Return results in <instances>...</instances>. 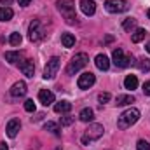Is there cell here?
<instances>
[{
	"mask_svg": "<svg viewBox=\"0 0 150 150\" xmlns=\"http://www.w3.org/2000/svg\"><path fill=\"white\" fill-rule=\"evenodd\" d=\"M138 119H140V110H138V108H127V110H124V112L119 115V119H117V127H119V129H127V127H131L133 124H136Z\"/></svg>",
	"mask_w": 150,
	"mask_h": 150,
	"instance_id": "1",
	"label": "cell"
},
{
	"mask_svg": "<svg viewBox=\"0 0 150 150\" xmlns=\"http://www.w3.org/2000/svg\"><path fill=\"white\" fill-rule=\"evenodd\" d=\"M58 11L67 18L68 23H77V14H75V4L74 0H58L56 2Z\"/></svg>",
	"mask_w": 150,
	"mask_h": 150,
	"instance_id": "2",
	"label": "cell"
},
{
	"mask_svg": "<svg viewBox=\"0 0 150 150\" xmlns=\"http://www.w3.org/2000/svg\"><path fill=\"white\" fill-rule=\"evenodd\" d=\"M87 63H89V56H87L86 52H79V54H75L74 58L70 59L68 67H67V74L68 75H75L77 72H80Z\"/></svg>",
	"mask_w": 150,
	"mask_h": 150,
	"instance_id": "3",
	"label": "cell"
},
{
	"mask_svg": "<svg viewBox=\"0 0 150 150\" xmlns=\"http://www.w3.org/2000/svg\"><path fill=\"white\" fill-rule=\"evenodd\" d=\"M103 133H105V127H103L101 124L93 122V124H89V127L86 129V134L82 136V143L87 145V143H91V142H96V140H100V138L103 136Z\"/></svg>",
	"mask_w": 150,
	"mask_h": 150,
	"instance_id": "4",
	"label": "cell"
},
{
	"mask_svg": "<svg viewBox=\"0 0 150 150\" xmlns=\"http://www.w3.org/2000/svg\"><path fill=\"white\" fill-rule=\"evenodd\" d=\"M112 59H113V65L119 67V68H126V67H129V65H134V58H133V56H124V51H122L120 47L113 49Z\"/></svg>",
	"mask_w": 150,
	"mask_h": 150,
	"instance_id": "5",
	"label": "cell"
},
{
	"mask_svg": "<svg viewBox=\"0 0 150 150\" xmlns=\"http://www.w3.org/2000/svg\"><path fill=\"white\" fill-rule=\"evenodd\" d=\"M61 59L59 58H56V56H52L49 61H47V65H45V68H44V79L45 80H51V79H54L56 74H58V70H59V63Z\"/></svg>",
	"mask_w": 150,
	"mask_h": 150,
	"instance_id": "6",
	"label": "cell"
},
{
	"mask_svg": "<svg viewBox=\"0 0 150 150\" xmlns=\"http://www.w3.org/2000/svg\"><path fill=\"white\" fill-rule=\"evenodd\" d=\"M105 9L112 14H120V12H126L129 9V4L126 0H107Z\"/></svg>",
	"mask_w": 150,
	"mask_h": 150,
	"instance_id": "7",
	"label": "cell"
},
{
	"mask_svg": "<svg viewBox=\"0 0 150 150\" xmlns=\"http://www.w3.org/2000/svg\"><path fill=\"white\" fill-rule=\"evenodd\" d=\"M94 82H96L94 74H91V72H84L82 75H79L77 86H79L80 89H89V87H93V86H94Z\"/></svg>",
	"mask_w": 150,
	"mask_h": 150,
	"instance_id": "8",
	"label": "cell"
},
{
	"mask_svg": "<svg viewBox=\"0 0 150 150\" xmlns=\"http://www.w3.org/2000/svg\"><path fill=\"white\" fill-rule=\"evenodd\" d=\"M42 28H40V21L38 19H33L32 23H30V26H28V37L32 42H37L42 38Z\"/></svg>",
	"mask_w": 150,
	"mask_h": 150,
	"instance_id": "9",
	"label": "cell"
},
{
	"mask_svg": "<svg viewBox=\"0 0 150 150\" xmlns=\"http://www.w3.org/2000/svg\"><path fill=\"white\" fill-rule=\"evenodd\" d=\"M26 82H23V80H19V82H16V84H12V87H11V96H14V98H21V96H25L26 94Z\"/></svg>",
	"mask_w": 150,
	"mask_h": 150,
	"instance_id": "10",
	"label": "cell"
},
{
	"mask_svg": "<svg viewBox=\"0 0 150 150\" xmlns=\"http://www.w3.org/2000/svg\"><path fill=\"white\" fill-rule=\"evenodd\" d=\"M19 129H21V122H19L18 119H11V120L7 122L5 131H7V136H9V138H16Z\"/></svg>",
	"mask_w": 150,
	"mask_h": 150,
	"instance_id": "11",
	"label": "cell"
},
{
	"mask_svg": "<svg viewBox=\"0 0 150 150\" xmlns=\"http://www.w3.org/2000/svg\"><path fill=\"white\" fill-rule=\"evenodd\" d=\"M38 100H40V103H42L44 107H49V105L54 103V93H51L49 89H42V91L38 93Z\"/></svg>",
	"mask_w": 150,
	"mask_h": 150,
	"instance_id": "12",
	"label": "cell"
},
{
	"mask_svg": "<svg viewBox=\"0 0 150 150\" xmlns=\"http://www.w3.org/2000/svg\"><path fill=\"white\" fill-rule=\"evenodd\" d=\"M94 65H96V68H98V70L107 72V70L110 68V59H108L105 54H98V56L94 58Z\"/></svg>",
	"mask_w": 150,
	"mask_h": 150,
	"instance_id": "13",
	"label": "cell"
},
{
	"mask_svg": "<svg viewBox=\"0 0 150 150\" xmlns=\"http://www.w3.org/2000/svg\"><path fill=\"white\" fill-rule=\"evenodd\" d=\"M80 11L86 14V16H93L96 12V4L93 0H80Z\"/></svg>",
	"mask_w": 150,
	"mask_h": 150,
	"instance_id": "14",
	"label": "cell"
},
{
	"mask_svg": "<svg viewBox=\"0 0 150 150\" xmlns=\"http://www.w3.org/2000/svg\"><path fill=\"white\" fill-rule=\"evenodd\" d=\"M19 68H21V72L26 75V77H33V74H35L33 59H25V61H21V63H19Z\"/></svg>",
	"mask_w": 150,
	"mask_h": 150,
	"instance_id": "15",
	"label": "cell"
},
{
	"mask_svg": "<svg viewBox=\"0 0 150 150\" xmlns=\"http://www.w3.org/2000/svg\"><path fill=\"white\" fill-rule=\"evenodd\" d=\"M117 107H126V105H131L134 103V96L133 94H119L117 100H115Z\"/></svg>",
	"mask_w": 150,
	"mask_h": 150,
	"instance_id": "16",
	"label": "cell"
},
{
	"mask_svg": "<svg viewBox=\"0 0 150 150\" xmlns=\"http://www.w3.org/2000/svg\"><path fill=\"white\" fill-rule=\"evenodd\" d=\"M72 110V103L70 101H59L54 105V112L56 113H68Z\"/></svg>",
	"mask_w": 150,
	"mask_h": 150,
	"instance_id": "17",
	"label": "cell"
},
{
	"mask_svg": "<svg viewBox=\"0 0 150 150\" xmlns=\"http://www.w3.org/2000/svg\"><path fill=\"white\" fill-rule=\"evenodd\" d=\"M124 87L129 89V91L136 89V87H138V79H136V75H127V77L124 79Z\"/></svg>",
	"mask_w": 150,
	"mask_h": 150,
	"instance_id": "18",
	"label": "cell"
},
{
	"mask_svg": "<svg viewBox=\"0 0 150 150\" xmlns=\"http://www.w3.org/2000/svg\"><path fill=\"white\" fill-rule=\"evenodd\" d=\"M14 16L11 7H0V21H11Z\"/></svg>",
	"mask_w": 150,
	"mask_h": 150,
	"instance_id": "19",
	"label": "cell"
},
{
	"mask_svg": "<svg viewBox=\"0 0 150 150\" xmlns=\"http://www.w3.org/2000/svg\"><path fill=\"white\" fill-rule=\"evenodd\" d=\"M147 35V30H143V28H136L134 32H133V35H131V40L134 42V44H138V42H142L143 38Z\"/></svg>",
	"mask_w": 150,
	"mask_h": 150,
	"instance_id": "20",
	"label": "cell"
},
{
	"mask_svg": "<svg viewBox=\"0 0 150 150\" xmlns=\"http://www.w3.org/2000/svg\"><path fill=\"white\" fill-rule=\"evenodd\" d=\"M79 119H80L82 122H91V120L94 119V112H93L91 108H84L82 112L79 113Z\"/></svg>",
	"mask_w": 150,
	"mask_h": 150,
	"instance_id": "21",
	"label": "cell"
},
{
	"mask_svg": "<svg viewBox=\"0 0 150 150\" xmlns=\"http://www.w3.org/2000/svg\"><path fill=\"white\" fill-rule=\"evenodd\" d=\"M61 44L65 45V47H74L75 45V37L72 33H63L61 35Z\"/></svg>",
	"mask_w": 150,
	"mask_h": 150,
	"instance_id": "22",
	"label": "cell"
},
{
	"mask_svg": "<svg viewBox=\"0 0 150 150\" xmlns=\"http://www.w3.org/2000/svg\"><path fill=\"white\" fill-rule=\"evenodd\" d=\"M122 28H124L126 32H134V30H136V19H133V18H127V19H124V23H122Z\"/></svg>",
	"mask_w": 150,
	"mask_h": 150,
	"instance_id": "23",
	"label": "cell"
},
{
	"mask_svg": "<svg viewBox=\"0 0 150 150\" xmlns=\"http://www.w3.org/2000/svg\"><path fill=\"white\" fill-rule=\"evenodd\" d=\"M5 59H7L9 63H18V61L21 59V54H19L18 51H7V52H5Z\"/></svg>",
	"mask_w": 150,
	"mask_h": 150,
	"instance_id": "24",
	"label": "cell"
},
{
	"mask_svg": "<svg viewBox=\"0 0 150 150\" xmlns=\"http://www.w3.org/2000/svg\"><path fill=\"white\" fill-rule=\"evenodd\" d=\"M44 129H45V131H51V133H54V134H59V126H58L56 122H45V124H44Z\"/></svg>",
	"mask_w": 150,
	"mask_h": 150,
	"instance_id": "25",
	"label": "cell"
},
{
	"mask_svg": "<svg viewBox=\"0 0 150 150\" xmlns=\"http://www.w3.org/2000/svg\"><path fill=\"white\" fill-rule=\"evenodd\" d=\"M138 68H140L142 72H150V59L149 58H142V59L138 61Z\"/></svg>",
	"mask_w": 150,
	"mask_h": 150,
	"instance_id": "26",
	"label": "cell"
},
{
	"mask_svg": "<svg viewBox=\"0 0 150 150\" xmlns=\"http://www.w3.org/2000/svg\"><path fill=\"white\" fill-rule=\"evenodd\" d=\"M21 40H23V37L19 35V33H11V37H9V42H11V45H14V47H18L19 44H21Z\"/></svg>",
	"mask_w": 150,
	"mask_h": 150,
	"instance_id": "27",
	"label": "cell"
},
{
	"mask_svg": "<svg viewBox=\"0 0 150 150\" xmlns=\"http://www.w3.org/2000/svg\"><path fill=\"white\" fill-rule=\"evenodd\" d=\"M25 110H26V112H35V103H33V100H26V101H25Z\"/></svg>",
	"mask_w": 150,
	"mask_h": 150,
	"instance_id": "28",
	"label": "cell"
},
{
	"mask_svg": "<svg viewBox=\"0 0 150 150\" xmlns=\"http://www.w3.org/2000/svg\"><path fill=\"white\" fill-rule=\"evenodd\" d=\"M98 101H100V103H108V101H110V94H108V93H101V94L98 96Z\"/></svg>",
	"mask_w": 150,
	"mask_h": 150,
	"instance_id": "29",
	"label": "cell"
},
{
	"mask_svg": "<svg viewBox=\"0 0 150 150\" xmlns=\"http://www.w3.org/2000/svg\"><path fill=\"white\" fill-rule=\"evenodd\" d=\"M136 147H138V150H150V145H149V142H145V140H140Z\"/></svg>",
	"mask_w": 150,
	"mask_h": 150,
	"instance_id": "30",
	"label": "cell"
},
{
	"mask_svg": "<svg viewBox=\"0 0 150 150\" xmlns=\"http://www.w3.org/2000/svg\"><path fill=\"white\" fill-rule=\"evenodd\" d=\"M72 122H74V117H70V115L61 117V126H70Z\"/></svg>",
	"mask_w": 150,
	"mask_h": 150,
	"instance_id": "31",
	"label": "cell"
},
{
	"mask_svg": "<svg viewBox=\"0 0 150 150\" xmlns=\"http://www.w3.org/2000/svg\"><path fill=\"white\" fill-rule=\"evenodd\" d=\"M143 93H145V94H149V96H150V80H149V82H145V84H143Z\"/></svg>",
	"mask_w": 150,
	"mask_h": 150,
	"instance_id": "32",
	"label": "cell"
},
{
	"mask_svg": "<svg viewBox=\"0 0 150 150\" xmlns=\"http://www.w3.org/2000/svg\"><path fill=\"white\" fill-rule=\"evenodd\" d=\"M18 2H19V5H21V7H26L32 0H18Z\"/></svg>",
	"mask_w": 150,
	"mask_h": 150,
	"instance_id": "33",
	"label": "cell"
},
{
	"mask_svg": "<svg viewBox=\"0 0 150 150\" xmlns=\"http://www.w3.org/2000/svg\"><path fill=\"white\" fill-rule=\"evenodd\" d=\"M0 2H2V5H4V7H7L9 4H12V0H0Z\"/></svg>",
	"mask_w": 150,
	"mask_h": 150,
	"instance_id": "34",
	"label": "cell"
},
{
	"mask_svg": "<svg viewBox=\"0 0 150 150\" xmlns=\"http://www.w3.org/2000/svg\"><path fill=\"white\" fill-rule=\"evenodd\" d=\"M0 150H9V147H7L4 142H0Z\"/></svg>",
	"mask_w": 150,
	"mask_h": 150,
	"instance_id": "35",
	"label": "cell"
},
{
	"mask_svg": "<svg viewBox=\"0 0 150 150\" xmlns=\"http://www.w3.org/2000/svg\"><path fill=\"white\" fill-rule=\"evenodd\" d=\"M145 49H147V52H149V54H150V40H149V42H147V45H145Z\"/></svg>",
	"mask_w": 150,
	"mask_h": 150,
	"instance_id": "36",
	"label": "cell"
},
{
	"mask_svg": "<svg viewBox=\"0 0 150 150\" xmlns=\"http://www.w3.org/2000/svg\"><path fill=\"white\" fill-rule=\"evenodd\" d=\"M147 16H149V18H150V9H149V11H147Z\"/></svg>",
	"mask_w": 150,
	"mask_h": 150,
	"instance_id": "37",
	"label": "cell"
}]
</instances>
